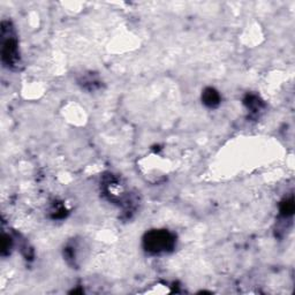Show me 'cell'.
Listing matches in <instances>:
<instances>
[{
	"label": "cell",
	"instance_id": "6da1fadb",
	"mask_svg": "<svg viewBox=\"0 0 295 295\" xmlns=\"http://www.w3.org/2000/svg\"><path fill=\"white\" fill-rule=\"evenodd\" d=\"M176 246V236L166 230H154L145 234L143 247L148 253L154 255L169 253Z\"/></svg>",
	"mask_w": 295,
	"mask_h": 295
},
{
	"label": "cell",
	"instance_id": "7a4b0ae2",
	"mask_svg": "<svg viewBox=\"0 0 295 295\" xmlns=\"http://www.w3.org/2000/svg\"><path fill=\"white\" fill-rule=\"evenodd\" d=\"M1 57L2 62L8 68H14L20 62L18 39L9 22H2L1 25Z\"/></svg>",
	"mask_w": 295,
	"mask_h": 295
},
{
	"label": "cell",
	"instance_id": "3957f363",
	"mask_svg": "<svg viewBox=\"0 0 295 295\" xmlns=\"http://www.w3.org/2000/svg\"><path fill=\"white\" fill-rule=\"evenodd\" d=\"M202 100L205 106L214 109L217 107L220 103V95L214 88H207L202 94Z\"/></svg>",
	"mask_w": 295,
	"mask_h": 295
},
{
	"label": "cell",
	"instance_id": "277c9868",
	"mask_svg": "<svg viewBox=\"0 0 295 295\" xmlns=\"http://www.w3.org/2000/svg\"><path fill=\"white\" fill-rule=\"evenodd\" d=\"M294 211V204H293V199H288V201H285L284 203H281L280 205V214L287 217V216H292Z\"/></svg>",
	"mask_w": 295,
	"mask_h": 295
},
{
	"label": "cell",
	"instance_id": "5b68a950",
	"mask_svg": "<svg viewBox=\"0 0 295 295\" xmlns=\"http://www.w3.org/2000/svg\"><path fill=\"white\" fill-rule=\"evenodd\" d=\"M12 248V239L8 236L4 234L2 236V248H1V254L6 255V252H9Z\"/></svg>",
	"mask_w": 295,
	"mask_h": 295
}]
</instances>
